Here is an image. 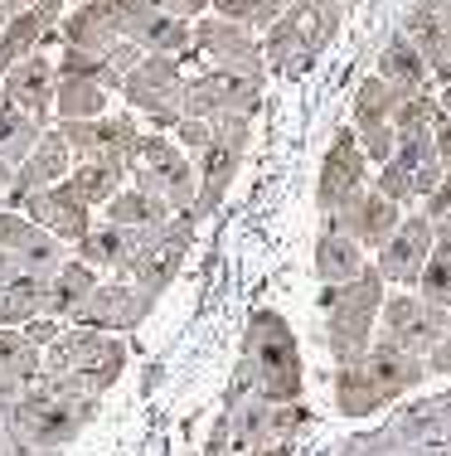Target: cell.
<instances>
[{
  "label": "cell",
  "instance_id": "16",
  "mask_svg": "<svg viewBox=\"0 0 451 456\" xmlns=\"http://www.w3.org/2000/svg\"><path fill=\"white\" fill-rule=\"evenodd\" d=\"M0 248H5L10 257H15V267L20 273H29V277H53L63 263H68V253H63V238H53L44 224H35L29 214H20V209H0Z\"/></svg>",
  "mask_w": 451,
  "mask_h": 456
},
{
  "label": "cell",
  "instance_id": "17",
  "mask_svg": "<svg viewBox=\"0 0 451 456\" xmlns=\"http://www.w3.org/2000/svg\"><path fill=\"white\" fill-rule=\"evenodd\" d=\"M59 132L78 160L112 156L136 166V151H141V126H136L132 112H107V117H93V122H59Z\"/></svg>",
  "mask_w": 451,
  "mask_h": 456
},
{
  "label": "cell",
  "instance_id": "1",
  "mask_svg": "<svg viewBox=\"0 0 451 456\" xmlns=\"http://www.w3.org/2000/svg\"><path fill=\"white\" fill-rule=\"evenodd\" d=\"M98 394L78 384L68 374H39L15 403L5 408V432L20 447L35 452H63L68 442H78L88 432V422L98 418Z\"/></svg>",
  "mask_w": 451,
  "mask_h": 456
},
{
  "label": "cell",
  "instance_id": "30",
  "mask_svg": "<svg viewBox=\"0 0 451 456\" xmlns=\"http://www.w3.org/2000/svg\"><path fill=\"white\" fill-rule=\"evenodd\" d=\"M49 316V281L44 277H10L5 287H0V325H10V330H25L29 321Z\"/></svg>",
  "mask_w": 451,
  "mask_h": 456
},
{
  "label": "cell",
  "instance_id": "39",
  "mask_svg": "<svg viewBox=\"0 0 451 456\" xmlns=\"http://www.w3.org/2000/svg\"><path fill=\"white\" fill-rule=\"evenodd\" d=\"M442 102H437V93H413L399 102V117H393V126L399 132H437V122H442Z\"/></svg>",
  "mask_w": 451,
  "mask_h": 456
},
{
  "label": "cell",
  "instance_id": "27",
  "mask_svg": "<svg viewBox=\"0 0 451 456\" xmlns=\"http://www.w3.org/2000/svg\"><path fill=\"white\" fill-rule=\"evenodd\" d=\"M59 39L68 49H88V53H112L117 45H122V35H117V25H112V10H107V0H88V5H78V10H68L63 15V25H59Z\"/></svg>",
  "mask_w": 451,
  "mask_h": 456
},
{
  "label": "cell",
  "instance_id": "6",
  "mask_svg": "<svg viewBox=\"0 0 451 456\" xmlns=\"http://www.w3.org/2000/svg\"><path fill=\"white\" fill-rule=\"evenodd\" d=\"M248 141H253V117L248 112H223L213 117V141L195 156V170H199V200H195V214L199 224L213 219L223 204V194L233 190L243 170V156H248Z\"/></svg>",
  "mask_w": 451,
  "mask_h": 456
},
{
  "label": "cell",
  "instance_id": "31",
  "mask_svg": "<svg viewBox=\"0 0 451 456\" xmlns=\"http://www.w3.org/2000/svg\"><path fill=\"white\" fill-rule=\"evenodd\" d=\"M399 102L403 93L393 88V83H383L379 73H369V78L354 88V102H350V126L354 132H374V126H393V117H399Z\"/></svg>",
  "mask_w": 451,
  "mask_h": 456
},
{
  "label": "cell",
  "instance_id": "29",
  "mask_svg": "<svg viewBox=\"0 0 451 456\" xmlns=\"http://www.w3.org/2000/svg\"><path fill=\"white\" fill-rule=\"evenodd\" d=\"M126 180H132V166H126V160H112V156L78 160L73 175H68V184L78 190V200L93 204V209H107V204L126 190Z\"/></svg>",
  "mask_w": 451,
  "mask_h": 456
},
{
  "label": "cell",
  "instance_id": "14",
  "mask_svg": "<svg viewBox=\"0 0 451 456\" xmlns=\"http://www.w3.org/2000/svg\"><path fill=\"white\" fill-rule=\"evenodd\" d=\"M150 311H156V297H146V291L136 287V281H126V277H112V281H98V291H93V297L73 311L68 325H88V330L126 335V330H136Z\"/></svg>",
  "mask_w": 451,
  "mask_h": 456
},
{
  "label": "cell",
  "instance_id": "48",
  "mask_svg": "<svg viewBox=\"0 0 451 456\" xmlns=\"http://www.w3.org/2000/svg\"><path fill=\"white\" fill-rule=\"evenodd\" d=\"M209 15H219V20H238V25H253V0H213Z\"/></svg>",
  "mask_w": 451,
  "mask_h": 456
},
{
  "label": "cell",
  "instance_id": "41",
  "mask_svg": "<svg viewBox=\"0 0 451 456\" xmlns=\"http://www.w3.org/2000/svg\"><path fill=\"white\" fill-rule=\"evenodd\" d=\"M107 10H112V25L122 39H132V45H141L146 25L156 20V5H146V0H107Z\"/></svg>",
  "mask_w": 451,
  "mask_h": 456
},
{
  "label": "cell",
  "instance_id": "3",
  "mask_svg": "<svg viewBox=\"0 0 451 456\" xmlns=\"http://www.w3.org/2000/svg\"><path fill=\"white\" fill-rule=\"evenodd\" d=\"M320 311H326V350L335 354V369L359 364L374 345V321H379L383 301H389V281L379 267H364L354 281L340 287H320Z\"/></svg>",
  "mask_w": 451,
  "mask_h": 456
},
{
  "label": "cell",
  "instance_id": "50",
  "mask_svg": "<svg viewBox=\"0 0 451 456\" xmlns=\"http://www.w3.org/2000/svg\"><path fill=\"white\" fill-rule=\"evenodd\" d=\"M427 369H432V374H442V379H451V335L437 345L432 354H427Z\"/></svg>",
  "mask_w": 451,
  "mask_h": 456
},
{
  "label": "cell",
  "instance_id": "53",
  "mask_svg": "<svg viewBox=\"0 0 451 456\" xmlns=\"http://www.w3.org/2000/svg\"><path fill=\"white\" fill-rule=\"evenodd\" d=\"M248 456H296V442H272V447H257Z\"/></svg>",
  "mask_w": 451,
  "mask_h": 456
},
{
  "label": "cell",
  "instance_id": "55",
  "mask_svg": "<svg viewBox=\"0 0 451 456\" xmlns=\"http://www.w3.org/2000/svg\"><path fill=\"white\" fill-rule=\"evenodd\" d=\"M10 184H15V166H10V160H0V204H5Z\"/></svg>",
  "mask_w": 451,
  "mask_h": 456
},
{
  "label": "cell",
  "instance_id": "46",
  "mask_svg": "<svg viewBox=\"0 0 451 456\" xmlns=\"http://www.w3.org/2000/svg\"><path fill=\"white\" fill-rule=\"evenodd\" d=\"M292 10V0H253V29H272Z\"/></svg>",
  "mask_w": 451,
  "mask_h": 456
},
{
  "label": "cell",
  "instance_id": "20",
  "mask_svg": "<svg viewBox=\"0 0 451 456\" xmlns=\"http://www.w3.org/2000/svg\"><path fill=\"white\" fill-rule=\"evenodd\" d=\"M399 224H403V204H393L389 194H379L374 184H369L364 194H354L345 209L326 214V228L359 238V243L369 248V253H379V248L389 243L393 233H399Z\"/></svg>",
  "mask_w": 451,
  "mask_h": 456
},
{
  "label": "cell",
  "instance_id": "13",
  "mask_svg": "<svg viewBox=\"0 0 451 456\" xmlns=\"http://www.w3.org/2000/svg\"><path fill=\"white\" fill-rule=\"evenodd\" d=\"M195 233H199V214L195 209H180V214H170L165 224L156 228V238H150V248H146V257H141V267H136V287L146 291V297H165V287L180 277V263H185V253H189V243H195Z\"/></svg>",
  "mask_w": 451,
  "mask_h": 456
},
{
  "label": "cell",
  "instance_id": "2",
  "mask_svg": "<svg viewBox=\"0 0 451 456\" xmlns=\"http://www.w3.org/2000/svg\"><path fill=\"white\" fill-rule=\"evenodd\" d=\"M301 384H306V369H301V350H296V335L286 325V316L267 306L253 311L229 394H257L267 403H296Z\"/></svg>",
  "mask_w": 451,
  "mask_h": 456
},
{
  "label": "cell",
  "instance_id": "9",
  "mask_svg": "<svg viewBox=\"0 0 451 456\" xmlns=\"http://www.w3.org/2000/svg\"><path fill=\"white\" fill-rule=\"evenodd\" d=\"M369 156L359 146V132L354 126H335L326 146V160H320V175H316V209L320 214H335L345 209L354 194L369 190Z\"/></svg>",
  "mask_w": 451,
  "mask_h": 456
},
{
  "label": "cell",
  "instance_id": "42",
  "mask_svg": "<svg viewBox=\"0 0 451 456\" xmlns=\"http://www.w3.org/2000/svg\"><path fill=\"white\" fill-rule=\"evenodd\" d=\"M374 190L389 194L393 204H417V200H413V166L393 156L389 166H379V175H374Z\"/></svg>",
  "mask_w": 451,
  "mask_h": 456
},
{
  "label": "cell",
  "instance_id": "23",
  "mask_svg": "<svg viewBox=\"0 0 451 456\" xmlns=\"http://www.w3.org/2000/svg\"><path fill=\"white\" fill-rule=\"evenodd\" d=\"M0 93H5L15 107H25L29 117H39V122L49 126V117H53V93H59V59H49L44 49L29 53V59H20L15 69L0 78Z\"/></svg>",
  "mask_w": 451,
  "mask_h": 456
},
{
  "label": "cell",
  "instance_id": "60",
  "mask_svg": "<svg viewBox=\"0 0 451 456\" xmlns=\"http://www.w3.org/2000/svg\"><path fill=\"white\" fill-rule=\"evenodd\" d=\"M437 456H451V437L442 442V447H437Z\"/></svg>",
  "mask_w": 451,
  "mask_h": 456
},
{
  "label": "cell",
  "instance_id": "4",
  "mask_svg": "<svg viewBox=\"0 0 451 456\" xmlns=\"http://www.w3.org/2000/svg\"><path fill=\"white\" fill-rule=\"evenodd\" d=\"M340 25H345V5L340 0H292V10L272 29H262L267 73L301 78L320 53L335 45Z\"/></svg>",
  "mask_w": 451,
  "mask_h": 456
},
{
  "label": "cell",
  "instance_id": "24",
  "mask_svg": "<svg viewBox=\"0 0 451 456\" xmlns=\"http://www.w3.org/2000/svg\"><path fill=\"white\" fill-rule=\"evenodd\" d=\"M364 374H374L383 388H389L393 398H407L423 379H432V369H427V354H413V350H403L399 340H389V335H374V345H369V354L359 360Z\"/></svg>",
  "mask_w": 451,
  "mask_h": 456
},
{
  "label": "cell",
  "instance_id": "19",
  "mask_svg": "<svg viewBox=\"0 0 451 456\" xmlns=\"http://www.w3.org/2000/svg\"><path fill=\"white\" fill-rule=\"evenodd\" d=\"M73 166H78L73 146L63 141L59 126H49L44 141H39V146L15 166V184H10V194H5V209H25V200H35L39 190H49V184L68 180V175H73Z\"/></svg>",
  "mask_w": 451,
  "mask_h": 456
},
{
  "label": "cell",
  "instance_id": "11",
  "mask_svg": "<svg viewBox=\"0 0 451 456\" xmlns=\"http://www.w3.org/2000/svg\"><path fill=\"white\" fill-rule=\"evenodd\" d=\"M379 321H383V335L399 340L403 350H413V354H432L451 335V311L437 306V301H427V297H417V291L389 297L379 311Z\"/></svg>",
  "mask_w": 451,
  "mask_h": 456
},
{
  "label": "cell",
  "instance_id": "8",
  "mask_svg": "<svg viewBox=\"0 0 451 456\" xmlns=\"http://www.w3.org/2000/svg\"><path fill=\"white\" fill-rule=\"evenodd\" d=\"M185 83L189 78H185V69H180V59L146 53V59L126 73L122 97L132 102V112H141L156 126H170V132H175V122L185 117Z\"/></svg>",
  "mask_w": 451,
  "mask_h": 456
},
{
  "label": "cell",
  "instance_id": "45",
  "mask_svg": "<svg viewBox=\"0 0 451 456\" xmlns=\"http://www.w3.org/2000/svg\"><path fill=\"white\" fill-rule=\"evenodd\" d=\"M204 456H233V437H229V412H219L209 428V442H204Z\"/></svg>",
  "mask_w": 451,
  "mask_h": 456
},
{
  "label": "cell",
  "instance_id": "56",
  "mask_svg": "<svg viewBox=\"0 0 451 456\" xmlns=\"http://www.w3.org/2000/svg\"><path fill=\"white\" fill-rule=\"evenodd\" d=\"M437 248H447V253H451V214H447V219H437Z\"/></svg>",
  "mask_w": 451,
  "mask_h": 456
},
{
  "label": "cell",
  "instance_id": "7",
  "mask_svg": "<svg viewBox=\"0 0 451 456\" xmlns=\"http://www.w3.org/2000/svg\"><path fill=\"white\" fill-rule=\"evenodd\" d=\"M132 184L146 194H156V200H165L170 209H195L199 200V170L195 160H189V151L180 146V141L150 132L141 136V151H136V166H132Z\"/></svg>",
  "mask_w": 451,
  "mask_h": 456
},
{
  "label": "cell",
  "instance_id": "62",
  "mask_svg": "<svg viewBox=\"0 0 451 456\" xmlns=\"http://www.w3.org/2000/svg\"><path fill=\"white\" fill-rule=\"evenodd\" d=\"M340 5H345V10H350V5H364V0H340Z\"/></svg>",
  "mask_w": 451,
  "mask_h": 456
},
{
  "label": "cell",
  "instance_id": "33",
  "mask_svg": "<svg viewBox=\"0 0 451 456\" xmlns=\"http://www.w3.org/2000/svg\"><path fill=\"white\" fill-rule=\"evenodd\" d=\"M44 132H49V126L39 122V117H29L25 107H15L5 93H0V160L20 166V160L44 141Z\"/></svg>",
  "mask_w": 451,
  "mask_h": 456
},
{
  "label": "cell",
  "instance_id": "36",
  "mask_svg": "<svg viewBox=\"0 0 451 456\" xmlns=\"http://www.w3.org/2000/svg\"><path fill=\"white\" fill-rule=\"evenodd\" d=\"M170 214H175V209H170L165 200H156V194H146V190H136V184H132V190H122L112 204H107L102 219L107 224H126V228H160Z\"/></svg>",
  "mask_w": 451,
  "mask_h": 456
},
{
  "label": "cell",
  "instance_id": "37",
  "mask_svg": "<svg viewBox=\"0 0 451 456\" xmlns=\"http://www.w3.org/2000/svg\"><path fill=\"white\" fill-rule=\"evenodd\" d=\"M0 374L20 379V384H35V379L44 374V350H39L25 330L0 325Z\"/></svg>",
  "mask_w": 451,
  "mask_h": 456
},
{
  "label": "cell",
  "instance_id": "61",
  "mask_svg": "<svg viewBox=\"0 0 451 456\" xmlns=\"http://www.w3.org/2000/svg\"><path fill=\"white\" fill-rule=\"evenodd\" d=\"M146 5H156V10H165V0H146Z\"/></svg>",
  "mask_w": 451,
  "mask_h": 456
},
{
  "label": "cell",
  "instance_id": "57",
  "mask_svg": "<svg viewBox=\"0 0 451 456\" xmlns=\"http://www.w3.org/2000/svg\"><path fill=\"white\" fill-rule=\"evenodd\" d=\"M437 102H442V112L451 117V78L442 83V88H437Z\"/></svg>",
  "mask_w": 451,
  "mask_h": 456
},
{
  "label": "cell",
  "instance_id": "32",
  "mask_svg": "<svg viewBox=\"0 0 451 456\" xmlns=\"http://www.w3.org/2000/svg\"><path fill=\"white\" fill-rule=\"evenodd\" d=\"M93 291H98V267L83 263V257H68V263L49 277V316L73 321V311H78Z\"/></svg>",
  "mask_w": 451,
  "mask_h": 456
},
{
  "label": "cell",
  "instance_id": "28",
  "mask_svg": "<svg viewBox=\"0 0 451 456\" xmlns=\"http://www.w3.org/2000/svg\"><path fill=\"white\" fill-rule=\"evenodd\" d=\"M330 394H335V408L345 412V418H374V412H383V408L399 403V398H393L374 374H364L359 364L335 369V379H330Z\"/></svg>",
  "mask_w": 451,
  "mask_h": 456
},
{
  "label": "cell",
  "instance_id": "5",
  "mask_svg": "<svg viewBox=\"0 0 451 456\" xmlns=\"http://www.w3.org/2000/svg\"><path fill=\"white\" fill-rule=\"evenodd\" d=\"M126 369V340L88 325H63V335L44 350V374H68L88 394H107Z\"/></svg>",
  "mask_w": 451,
  "mask_h": 456
},
{
  "label": "cell",
  "instance_id": "35",
  "mask_svg": "<svg viewBox=\"0 0 451 456\" xmlns=\"http://www.w3.org/2000/svg\"><path fill=\"white\" fill-rule=\"evenodd\" d=\"M141 49L146 53H165V59H195V20H180L170 10H156V20L146 25L141 35Z\"/></svg>",
  "mask_w": 451,
  "mask_h": 456
},
{
  "label": "cell",
  "instance_id": "51",
  "mask_svg": "<svg viewBox=\"0 0 451 456\" xmlns=\"http://www.w3.org/2000/svg\"><path fill=\"white\" fill-rule=\"evenodd\" d=\"M432 141H437V160H442V166H451V117H442V122H437Z\"/></svg>",
  "mask_w": 451,
  "mask_h": 456
},
{
  "label": "cell",
  "instance_id": "10",
  "mask_svg": "<svg viewBox=\"0 0 451 456\" xmlns=\"http://www.w3.org/2000/svg\"><path fill=\"white\" fill-rule=\"evenodd\" d=\"M195 53H199V59H209V69L267 78L262 39L253 35V25H238V20H219V15L195 20Z\"/></svg>",
  "mask_w": 451,
  "mask_h": 456
},
{
  "label": "cell",
  "instance_id": "49",
  "mask_svg": "<svg viewBox=\"0 0 451 456\" xmlns=\"http://www.w3.org/2000/svg\"><path fill=\"white\" fill-rule=\"evenodd\" d=\"M209 5H213V0H165V10H170V15H180V20H204V15H209Z\"/></svg>",
  "mask_w": 451,
  "mask_h": 456
},
{
  "label": "cell",
  "instance_id": "12",
  "mask_svg": "<svg viewBox=\"0 0 451 456\" xmlns=\"http://www.w3.org/2000/svg\"><path fill=\"white\" fill-rule=\"evenodd\" d=\"M262 88H267V78H248V73H229V69H204L185 83V117H204V122H213L223 112L257 117Z\"/></svg>",
  "mask_w": 451,
  "mask_h": 456
},
{
  "label": "cell",
  "instance_id": "40",
  "mask_svg": "<svg viewBox=\"0 0 451 456\" xmlns=\"http://www.w3.org/2000/svg\"><path fill=\"white\" fill-rule=\"evenodd\" d=\"M417 297H427V301H437V306L451 311V253L447 248H437V253L427 257L423 277H417Z\"/></svg>",
  "mask_w": 451,
  "mask_h": 456
},
{
  "label": "cell",
  "instance_id": "59",
  "mask_svg": "<svg viewBox=\"0 0 451 456\" xmlns=\"http://www.w3.org/2000/svg\"><path fill=\"white\" fill-rule=\"evenodd\" d=\"M10 15H15V10H10L5 0H0V29H5V20H10Z\"/></svg>",
  "mask_w": 451,
  "mask_h": 456
},
{
  "label": "cell",
  "instance_id": "47",
  "mask_svg": "<svg viewBox=\"0 0 451 456\" xmlns=\"http://www.w3.org/2000/svg\"><path fill=\"white\" fill-rule=\"evenodd\" d=\"M25 335L39 345V350H49V345L63 335V321H59V316H39V321H29V325H25Z\"/></svg>",
  "mask_w": 451,
  "mask_h": 456
},
{
  "label": "cell",
  "instance_id": "63",
  "mask_svg": "<svg viewBox=\"0 0 451 456\" xmlns=\"http://www.w3.org/2000/svg\"><path fill=\"white\" fill-rule=\"evenodd\" d=\"M78 5H88V0H78Z\"/></svg>",
  "mask_w": 451,
  "mask_h": 456
},
{
  "label": "cell",
  "instance_id": "44",
  "mask_svg": "<svg viewBox=\"0 0 451 456\" xmlns=\"http://www.w3.org/2000/svg\"><path fill=\"white\" fill-rule=\"evenodd\" d=\"M442 180H447V166H442V160H427V166H417V170H413V200L423 204Z\"/></svg>",
  "mask_w": 451,
  "mask_h": 456
},
{
  "label": "cell",
  "instance_id": "18",
  "mask_svg": "<svg viewBox=\"0 0 451 456\" xmlns=\"http://www.w3.org/2000/svg\"><path fill=\"white\" fill-rule=\"evenodd\" d=\"M150 238H156V228H126V224H93V233L78 243V257L83 263H93L98 273H112V277H136V267H141Z\"/></svg>",
  "mask_w": 451,
  "mask_h": 456
},
{
  "label": "cell",
  "instance_id": "58",
  "mask_svg": "<svg viewBox=\"0 0 451 456\" xmlns=\"http://www.w3.org/2000/svg\"><path fill=\"white\" fill-rule=\"evenodd\" d=\"M20 456H63V452H35V447H20Z\"/></svg>",
  "mask_w": 451,
  "mask_h": 456
},
{
  "label": "cell",
  "instance_id": "34",
  "mask_svg": "<svg viewBox=\"0 0 451 456\" xmlns=\"http://www.w3.org/2000/svg\"><path fill=\"white\" fill-rule=\"evenodd\" d=\"M53 117H59V122H93V117H107V88L93 78H63L59 73Z\"/></svg>",
  "mask_w": 451,
  "mask_h": 456
},
{
  "label": "cell",
  "instance_id": "22",
  "mask_svg": "<svg viewBox=\"0 0 451 456\" xmlns=\"http://www.w3.org/2000/svg\"><path fill=\"white\" fill-rule=\"evenodd\" d=\"M20 214H29L35 224H44L53 238H63V243H73V248L93 233V204H83L68 180H59V184H49V190H39L35 200H25Z\"/></svg>",
  "mask_w": 451,
  "mask_h": 456
},
{
  "label": "cell",
  "instance_id": "52",
  "mask_svg": "<svg viewBox=\"0 0 451 456\" xmlns=\"http://www.w3.org/2000/svg\"><path fill=\"white\" fill-rule=\"evenodd\" d=\"M29 384H20V379H10V374H0V403H15L20 394H25Z\"/></svg>",
  "mask_w": 451,
  "mask_h": 456
},
{
  "label": "cell",
  "instance_id": "15",
  "mask_svg": "<svg viewBox=\"0 0 451 456\" xmlns=\"http://www.w3.org/2000/svg\"><path fill=\"white\" fill-rule=\"evenodd\" d=\"M437 253V219H427L423 209L399 224V233L389 238V243L379 248V257H374V267L383 273L389 287H403V291H417V277H423L427 257Z\"/></svg>",
  "mask_w": 451,
  "mask_h": 456
},
{
  "label": "cell",
  "instance_id": "26",
  "mask_svg": "<svg viewBox=\"0 0 451 456\" xmlns=\"http://www.w3.org/2000/svg\"><path fill=\"white\" fill-rule=\"evenodd\" d=\"M310 263H316L320 287H340V281H354V277L364 273V267H369V248H364L359 238H350V233H335V228H320Z\"/></svg>",
  "mask_w": 451,
  "mask_h": 456
},
{
  "label": "cell",
  "instance_id": "43",
  "mask_svg": "<svg viewBox=\"0 0 451 456\" xmlns=\"http://www.w3.org/2000/svg\"><path fill=\"white\" fill-rule=\"evenodd\" d=\"M175 141L189 151V156H199V151L213 141V122H204V117H180V122H175Z\"/></svg>",
  "mask_w": 451,
  "mask_h": 456
},
{
  "label": "cell",
  "instance_id": "25",
  "mask_svg": "<svg viewBox=\"0 0 451 456\" xmlns=\"http://www.w3.org/2000/svg\"><path fill=\"white\" fill-rule=\"evenodd\" d=\"M374 73H379L383 83H393V88H399L403 97H413V93H437L432 63L423 59V49H417L413 39L403 35V29L379 49V63H374Z\"/></svg>",
  "mask_w": 451,
  "mask_h": 456
},
{
  "label": "cell",
  "instance_id": "38",
  "mask_svg": "<svg viewBox=\"0 0 451 456\" xmlns=\"http://www.w3.org/2000/svg\"><path fill=\"white\" fill-rule=\"evenodd\" d=\"M59 73H63V78H93V83H102L107 93H122V73H117L102 53H88V49H68V45H63Z\"/></svg>",
  "mask_w": 451,
  "mask_h": 456
},
{
  "label": "cell",
  "instance_id": "21",
  "mask_svg": "<svg viewBox=\"0 0 451 456\" xmlns=\"http://www.w3.org/2000/svg\"><path fill=\"white\" fill-rule=\"evenodd\" d=\"M59 25H63V0H35L29 10H15L0 29V78L15 69L20 59L39 53L44 45L59 39Z\"/></svg>",
  "mask_w": 451,
  "mask_h": 456
},
{
  "label": "cell",
  "instance_id": "54",
  "mask_svg": "<svg viewBox=\"0 0 451 456\" xmlns=\"http://www.w3.org/2000/svg\"><path fill=\"white\" fill-rule=\"evenodd\" d=\"M10 277H20V267H15V257H10L5 248H0V287H5Z\"/></svg>",
  "mask_w": 451,
  "mask_h": 456
}]
</instances>
